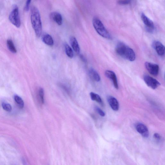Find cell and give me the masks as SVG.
Wrapping results in <instances>:
<instances>
[{"label": "cell", "mask_w": 165, "mask_h": 165, "mask_svg": "<svg viewBox=\"0 0 165 165\" xmlns=\"http://www.w3.org/2000/svg\"><path fill=\"white\" fill-rule=\"evenodd\" d=\"M154 138L157 142H159L161 141L162 138V137L159 134L156 133H155L153 135Z\"/></svg>", "instance_id": "23"}, {"label": "cell", "mask_w": 165, "mask_h": 165, "mask_svg": "<svg viewBox=\"0 0 165 165\" xmlns=\"http://www.w3.org/2000/svg\"><path fill=\"white\" fill-rule=\"evenodd\" d=\"M115 50L118 55L125 60L134 61L136 58V55L134 50L124 43H118Z\"/></svg>", "instance_id": "1"}, {"label": "cell", "mask_w": 165, "mask_h": 165, "mask_svg": "<svg viewBox=\"0 0 165 165\" xmlns=\"http://www.w3.org/2000/svg\"><path fill=\"white\" fill-rule=\"evenodd\" d=\"M152 46L158 55L163 56L165 54V47L162 43L158 41H155L152 43Z\"/></svg>", "instance_id": "9"}, {"label": "cell", "mask_w": 165, "mask_h": 165, "mask_svg": "<svg viewBox=\"0 0 165 165\" xmlns=\"http://www.w3.org/2000/svg\"><path fill=\"white\" fill-rule=\"evenodd\" d=\"M42 39L43 42L47 45L51 46L54 45L53 39L48 34L44 33L42 36Z\"/></svg>", "instance_id": "14"}, {"label": "cell", "mask_w": 165, "mask_h": 165, "mask_svg": "<svg viewBox=\"0 0 165 165\" xmlns=\"http://www.w3.org/2000/svg\"><path fill=\"white\" fill-rule=\"evenodd\" d=\"M61 87H62L64 89H65L66 92H68L69 91L68 90V89L66 87V86L64 85H61Z\"/></svg>", "instance_id": "26"}, {"label": "cell", "mask_w": 165, "mask_h": 165, "mask_svg": "<svg viewBox=\"0 0 165 165\" xmlns=\"http://www.w3.org/2000/svg\"><path fill=\"white\" fill-rule=\"evenodd\" d=\"M91 99L93 101H96V102L99 103H102V101L100 96L96 93L93 92L90 93Z\"/></svg>", "instance_id": "19"}, {"label": "cell", "mask_w": 165, "mask_h": 165, "mask_svg": "<svg viewBox=\"0 0 165 165\" xmlns=\"http://www.w3.org/2000/svg\"><path fill=\"white\" fill-rule=\"evenodd\" d=\"M80 56L81 59H82V60H83V61L85 62H86V60H85V59L84 57H83V55H80Z\"/></svg>", "instance_id": "27"}, {"label": "cell", "mask_w": 165, "mask_h": 165, "mask_svg": "<svg viewBox=\"0 0 165 165\" xmlns=\"http://www.w3.org/2000/svg\"><path fill=\"white\" fill-rule=\"evenodd\" d=\"M10 21L17 28H19L21 26V21L20 18L18 7L15 6L10 14L9 16Z\"/></svg>", "instance_id": "4"}, {"label": "cell", "mask_w": 165, "mask_h": 165, "mask_svg": "<svg viewBox=\"0 0 165 165\" xmlns=\"http://www.w3.org/2000/svg\"><path fill=\"white\" fill-rule=\"evenodd\" d=\"M31 20L36 36L38 38L40 37L42 33V25L40 13L38 9L35 7L32 9Z\"/></svg>", "instance_id": "2"}, {"label": "cell", "mask_w": 165, "mask_h": 165, "mask_svg": "<svg viewBox=\"0 0 165 165\" xmlns=\"http://www.w3.org/2000/svg\"><path fill=\"white\" fill-rule=\"evenodd\" d=\"M51 19L58 25H62L63 23L62 17L61 15L57 12H53L50 15Z\"/></svg>", "instance_id": "12"}, {"label": "cell", "mask_w": 165, "mask_h": 165, "mask_svg": "<svg viewBox=\"0 0 165 165\" xmlns=\"http://www.w3.org/2000/svg\"><path fill=\"white\" fill-rule=\"evenodd\" d=\"M44 90L42 88H40L39 91V96L41 103L42 104H43L44 102Z\"/></svg>", "instance_id": "21"}, {"label": "cell", "mask_w": 165, "mask_h": 165, "mask_svg": "<svg viewBox=\"0 0 165 165\" xmlns=\"http://www.w3.org/2000/svg\"><path fill=\"white\" fill-rule=\"evenodd\" d=\"M2 107L3 109L7 112H10L11 111V106L8 103H3L2 104Z\"/></svg>", "instance_id": "20"}, {"label": "cell", "mask_w": 165, "mask_h": 165, "mask_svg": "<svg viewBox=\"0 0 165 165\" xmlns=\"http://www.w3.org/2000/svg\"><path fill=\"white\" fill-rule=\"evenodd\" d=\"M117 3L120 5H127L131 3L130 1H119Z\"/></svg>", "instance_id": "24"}, {"label": "cell", "mask_w": 165, "mask_h": 165, "mask_svg": "<svg viewBox=\"0 0 165 165\" xmlns=\"http://www.w3.org/2000/svg\"><path fill=\"white\" fill-rule=\"evenodd\" d=\"M93 24L95 30L100 36L107 39H112V36L109 32L99 19L97 18H93Z\"/></svg>", "instance_id": "3"}, {"label": "cell", "mask_w": 165, "mask_h": 165, "mask_svg": "<svg viewBox=\"0 0 165 165\" xmlns=\"http://www.w3.org/2000/svg\"><path fill=\"white\" fill-rule=\"evenodd\" d=\"M108 104L113 110L117 111L119 109V104L117 100L114 97L108 96L107 97Z\"/></svg>", "instance_id": "11"}, {"label": "cell", "mask_w": 165, "mask_h": 165, "mask_svg": "<svg viewBox=\"0 0 165 165\" xmlns=\"http://www.w3.org/2000/svg\"><path fill=\"white\" fill-rule=\"evenodd\" d=\"M14 99L20 108L22 109L24 107V102L21 97L18 95H15L14 97Z\"/></svg>", "instance_id": "18"}, {"label": "cell", "mask_w": 165, "mask_h": 165, "mask_svg": "<svg viewBox=\"0 0 165 165\" xmlns=\"http://www.w3.org/2000/svg\"><path fill=\"white\" fill-rule=\"evenodd\" d=\"M70 43L71 46L75 52L79 54L80 48L77 39L74 36H71L70 38Z\"/></svg>", "instance_id": "13"}, {"label": "cell", "mask_w": 165, "mask_h": 165, "mask_svg": "<svg viewBox=\"0 0 165 165\" xmlns=\"http://www.w3.org/2000/svg\"><path fill=\"white\" fill-rule=\"evenodd\" d=\"M105 75L107 78L111 80L115 87L117 89H119L117 78L116 75L114 72L112 71L107 70L105 72Z\"/></svg>", "instance_id": "10"}, {"label": "cell", "mask_w": 165, "mask_h": 165, "mask_svg": "<svg viewBox=\"0 0 165 165\" xmlns=\"http://www.w3.org/2000/svg\"><path fill=\"white\" fill-rule=\"evenodd\" d=\"M65 48L66 55L69 58H72L74 56V53L72 48L69 45L66 43L65 44Z\"/></svg>", "instance_id": "17"}, {"label": "cell", "mask_w": 165, "mask_h": 165, "mask_svg": "<svg viewBox=\"0 0 165 165\" xmlns=\"http://www.w3.org/2000/svg\"><path fill=\"white\" fill-rule=\"evenodd\" d=\"M144 65L146 70L151 75L155 76L158 75L159 70L158 65L149 62L145 63Z\"/></svg>", "instance_id": "7"}, {"label": "cell", "mask_w": 165, "mask_h": 165, "mask_svg": "<svg viewBox=\"0 0 165 165\" xmlns=\"http://www.w3.org/2000/svg\"><path fill=\"white\" fill-rule=\"evenodd\" d=\"M143 78L147 85L152 89H156L161 85L158 81L148 75H144Z\"/></svg>", "instance_id": "6"}, {"label": "cell", "mask_w": 165, "mask_h": 165, "mask_svg": "<svg viewBox=\"0 0 165 165\" xmlns=\"http://www.w3.org/2000/svg\"><path fill=\"white\" fill-rule=\"evenodd\" d=\"M141 18L146 26V30L149 33H153L155 29V26L153 21L144 13L141 14Z\"/></svg>", "instance_id": "5"}, {"label": "cell", "mask_w": 165, "mask_h": 165, "mask_svg": "<svg viewBox=\"0 0 165 165\" xmlns=\"http://www.w3.org/2000/svg\"><path fill=\"white\" fill-rule=\"evenodd\" d=\"M89 73V75L90 77L93 80L97 81V82H99L101 78L99 74H98L97 71L93 69V68H91Z\"/></svg>", "instance_id": "15"}, {"label": "cell", "mask_w": 165, "mask_h": 165, "mask_svg": "<svg viewBox=\"0 0 165 165\" xmlns=\"http://www.w3.org/2000/svg\"><path fill=\"white\" fill-rule=\"evenodd\" d=\"M7 47L9 50L11 52L13 53H16L17 52V50L14 44L11 39H8L7 42Z\"/></svg>", "instance_id": "16"}, {"label": "cell", "mask_w": 165, "mask_h": 165, "mask_svg": "<svg viewBox=\"0 0 165 165\" xmlns=\"http://www.w3.org/2000/svg\"><path fill=\"white\" fill-rule=\"evenodd\" d=\"M135 128L137 131L144 138L148 137L149 132L146 125L141 123H138L135 125Z\"/></svg>", "instance_id": "8"}, {"label": "cell", "mask_w": 165, "mask_h": 165, "mask_svg": "<svg viewBox=\"0 0 165 165\" xmlns=\"http://www.w3.org/2000/svg\"><path fill=\"white\" fill-rule=\"evenodd\" d=\"M31 1L30 0H28L26 2L25 7L24 9L26 11H29V6L30 4Z\"/></svg>", "instance_id": "25"}, {"label": "cell", "mask_w": 165, "mask_h": 165, "mask_svg": "<svg viewBox=\"0 0 165 165\" xmlns=\"http://www.w3.org/2000/svg\"><path fill=\"white\" fill-rule=\"evenodd\" d=\"M95 110L98 114H99L102 117H104L105 116V112L103 111L100 108L98 107H95Z\"/></svg>", "instance_id": "22"}]
</instances>
